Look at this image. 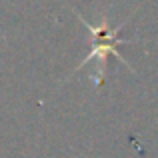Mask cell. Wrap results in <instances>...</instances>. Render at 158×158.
<instances>
[{"label": "cell", "mask_w": 158, "mask_h": 158, "mask_svg": "<svg viewBox=\"0 0 158 158\" xmlns=\"http://www.w3.org/2000/svg\"><path fill=\"white\" fill-rule=\"evenodd\" d=\"M76 16H78V20H80V22L86 26L88 36H90V44H92L88 56H86L84 60L76 66V70H80L82 66H86L90 60H92V58H96L100 64H98V70H96V74H94V82H96L98 86L102 84V76H104V68H106V58H108V54H114L120 62H124V64L132 70V66L128 64V60L118 52V44H128V42H130V40L118 38V32L122 30L124 24H120L118 28H110L106 22H102V24H90L88 20H84L80 14H76Z\"/></svg>", "instance_id": "1"}]
</instances>
